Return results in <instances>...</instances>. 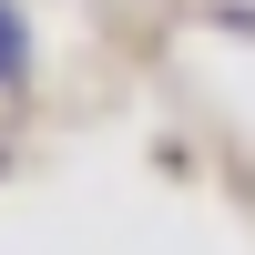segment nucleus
<instances>
[{
    "mask_svg": "<svg viewBox=\"0 0 255 255\" xmlns=\"http://www.w3.org/2000/svg\"><path fill=\"white\" fill-rule=\"evenodd\" d=\"M20 72H31V31H20V10L0 0V82H20Z\"/></svg>",
    "mask_w": 255,
    "mask_h": 255,
    "instance_id": "nucleus-1",
    "label": "nucleus"
}]
</instances>
